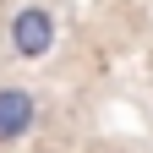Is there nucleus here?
Wrapping results in <instances>:
<instances>
[{
  "label": "nucleus",
  "instance_id": "f257e3e1",
  "mask_svg": "<svg viewBox=\"0 0 153 153\" xmlns=\"http://www.w3.org/2000/svg\"><path fill=\"white\" fill-rule=\"evenodd\" d=\"M6 38H11V55L16 60H44V55L55 49V38H60V22H55L49 6H16L11 22H6Z\"/></svg>",
  "mask_w": 153,
  "mask_h": 153
},
{
  "label": "nucleus",
  "instance_id": "f03ea898",
  "mask_svg": "<svg viewBox=\"0 0 153 153\" xmlns=\"http://www.w3.org/2000/svg\"><path fill=\"white\" fill-rule=\"evenodd\" d=\"M38 126V93L27 82H0V148L27 142Z\"/></svg>",
  "mask_w": 153,
  "mask_h": 153
}]
</instances>
